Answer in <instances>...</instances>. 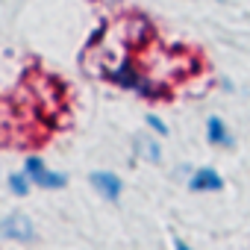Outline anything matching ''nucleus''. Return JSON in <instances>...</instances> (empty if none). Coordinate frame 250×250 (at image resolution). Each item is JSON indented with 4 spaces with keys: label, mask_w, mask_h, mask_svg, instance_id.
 Returning <instances> with one entry per match:
<instances>
[{
    "label": "nucleus",
    "mask_w": 250,
    "mask_h": 250,
    "mask_svg": "<svg viewBox=\"0 0 250 250\" xmlns=\"http://www.w3.org/2000/svg\"><path fill=\"white\" fill-rule=\"evenodd\" d=\"M188 191H221L224 188V177L215 171V168H209V165H203V168H194L191 174H188Z\"/></svg>",
    "instance_id": "39448f33"
},
{
    "label": "nucleus",
    "mask_w": 250,
    "mask_h": 250,
    "mask_svg": "<svg viewBox=\"0 0 250 250\" xmlns=\"http://www.w3.org/2000/svg\"><path fill=\"white\" fill-rule=\"evenodd\" d=\"M0 238L15 241V244H33L39 238V232H36V224L30 215L9 212V215H0Z\"/></svg>",
    "instance_id": "f03ea898"
},
{
    "label": "nucleus",
    "mask_w": 250,
    "mask_h": 250,
    "mask_svg": "<svg viewBox=\"0 0 250 250\" xmlns=\"http://www.w3.org/2000/svg\"><path fill=\"white\" fill-rule=\"evenodd\" d=\"M106 80L115 83L124 91H133V94H142V97H165L168 94L162 85H156L153 80H147L142 74V68H136V62L130 56H121L112 68H106Z\"/></svg>",
    "instance_id": "f257e3e1"
},
{
    "label": "nucleus",
    "mask_w": 250,
    "mask_h": 250,
    "mask_svg": "<svg viewBox=\"0 0 250 250\" xmlns=\"http://www.w3.org/2000/svg\"><path fill=\"white\" fill-rule=\"evenodd\" d=\"M174 250H194V247H188L183 238H174Z\"/></svg>",
    "instance_id": "9d476101"
},
{
    "label": "nucleus",
    "mask_w": 250,
    "mask_h": 250,
    "mask_svg": "<svg viewBox=\"0 0 250 250\" xmlns=\"http://www.w3.org/2000/svg\"><path fill=\"white\" fill-rule=\"evenodd\" d=\"M6 186H9V191H12L15 197H27V194L33 191V183H30V177H27L24 171H12V174L6 177Z\"/></svg>",
    "instance_id": "6e6552de"
},
{
    "label": "nucleus",
    "mask_w": 250,
    "mask_h": 250,
    "mask_svg": "<svg viewBox=\"0 0 250 250\" xmlns=\"http://www.w3.org/2000/svg\"><path fill=\"white\" fill-rule=\"evenodd\" d=\"M206 142L215 145V147H232L235 145L232 136H229V130H227V124L218 115H209L206 118Z\"/></svg>",
    "instance_id": "423d86ee"
},
{
    "label": "nucleus",
    "mask_w": 250,
    "mask_h": 250,
    "mask_svg": "<svg viewBox=\"0 0 250 250\" xmlns=\"http://www.w3.org/2000/svg\"><path fill=\"white\" fill-rule=\"evenodd\" d=\"M24 174H27V177H30V183H33V186H39V188L59 191V188H65V186H68V177H65L62 171L47 168V165H44V159H39V156H27V159H24Z\"/></svg>",
    "instance_id": "7ed1b4c3"
},
{
    "label": "nucleus",
    "mask_w": 250,
    "mask_h": 250,
    "mask_svg": "<svg viewBox=\"0 0 250 250\" xmlns=\"http://www.w3.org/2000/svg\"><path fill=\"white\" fill-rule=\"evenodd\" d=\"M136 150H139L147 162H153V165L162 162V145H159V139H139V142H136Z\"/></svg>",
    "instance_id": "0eeeda50"
},
{
    "label": "nucleus",
    "mask_w": 250,
    "mask_h": 250,
    "mask_svg": "<svg viewBox=\"0 0 250 250\" xmlns=\"http://www.w3.org/2000/svg\"><path fill=\"white\" fill-rule=\"evenodd\" d=\"M88 183L94 186V191L106 200V203H118L121 194H124V183L115 171H91L88 174Z\"/></svg>",
    "instance_id": "20e7f679"
},
{
    "label": "nucleus",
    "mask_w": 250,
    "mask_h": 250,
    "mask_svg": "<svg viewBox=\"0 0 250 250\" xmlns=\"http://www.w3.org/2000/svg\"><path fill=\"white\" fill-rule=\"evenodd\" d=\"M147 127H150V133L159 136V139H165V136L171 133V130H168V124H165L159 115H147Z\"/></svg>",
    "instance_id": "1a4fd4ad"
}]
</instances>
